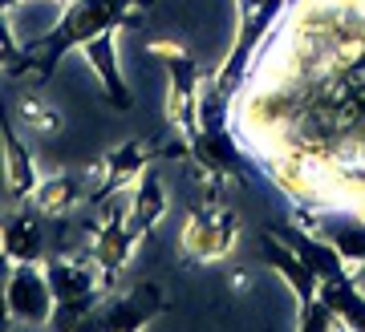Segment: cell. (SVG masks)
<instances>
[{
	"label": "cell",
	"instance_id": "1",
	"mask_svg": "<svg viewBox=\"0 0 365 332\" xmlns=\"http://www.w3.org/2000/svg\"><path fill=\"white\" fill-rule=\"evenodd\" d=\"M4 308H9V320L29 324V328L53 320L57 296L49 288V271L41 268V259L9 264V271H4Z\"/></svg>",
	"mask_w": 365,
	"mask_h": 332
},
{
	"label": "cell",
	"instance_id": "2",
	"mask_svg": "<svg viewBox=\"0 0 365 332\" xmlns=\"http://www.w3.org/2000/svg\"><path fill=\"white\" fill-rule=\"evenodd\" d=\"M235 243V219L227 211H195L182 227V247L195 259H220L232 251Z\"/></svg>",
	"mask_w": 365,
	"mask_h": 332
},
{
	"label": "cell",
	"instance_id": "3",
	"mask_svg": "<svg viewBox=\"0 0 365 332\" xmlns=\"http://www.w3.org/2000/svg\"><path fill=\"white\" fill-rule=\"evenodd\" d=\"M81 57L90 61V69L98 73V81H102L106 90H110V98H114V105H130V93H126V81H122V69H118V45H114V28H106V33H98V37H90L86 45H81Z\"/></svg>",
	"mask_w": 365,
	"mask_h": 332
},
{
	"label": "cell",
	"instance_id": "4",
	"mask_svg": "<svg viewBox=\"0 0 365 332\" xmlns=\"http://www.w3.org/2000/svg\"><path fill=\"white\" fill-rule=\"evenodd\" d=\"M163 215H167V194H163V187H158L155 175H146V179L130 191V215H126V227H130L134 235H146V231L158 227V219Z\"/></svg>",
	"mask_w": 365,
	"mask_h": 332
},
{
	"label": "cell",
	"instance_id": "5",
	"mask_svg": "<svg viewBox=\"0 0 365 332\" xmlns=\"http://www.w3.org/2000/svg\"><path fill=\"white\" fill-rule=\"evenodd\" d=\"M45 271H49V288H53V296H57V304H69V300H81V296L98 292L93 268H86V264H73V259H49Z\"/></svg>",
	"mask_w": 365,
	"mask_h": 332
},
{
	"label": "cell",
	"instance_id": "6",
	"mask_svg": "<svg viewBox=\"0 0 365 332\" xmlns=\"http://www.w3.org/2000/svg\"><path fill=\"white\" fill-rule=\"evenodd\" d=\"M4 231H9V259L13 264H21V259H41V251H45L41 215H16Z\"/></svg>",
	"mask_w": 365,
	"mask_h": 332
},
{
	"label": "cell",
	"instance_id": "7",
	"mask_svg": "<svg viewBox=\"0 0 365 332\" xmlns=\"http://www.w3.org/2000/svg\"><path fill=\"white\" fill-rule=\"evenodd\" d=\"M81 199V187L73 179H49V182H37L33 191V203H37V215H49V219H61L69 215Z\"/></svg>",
	"mask_w": 365,
	"mask_h": 332
},
{
	"label": "cell",
	"instance_id": "8",
	"mask_svg": "<svg viewBox=\"0 0 365 332\" xmlns=\"http://www.w3.org/2000/svg\"><path fill=\"white\" fill-rule=\"evenodd\" d=\"M16 118H21V126L33 130V134H57V130H61V114H57L45 98H37V93H21V98H16Z\"/></svg>",
	"mask_w": 365,
	"mask_h": 332
},
{
	"label": "cell",
	"instance_id": "9",
	"mask_svg": "<svg viewBox=\"0 0 365 332\" xmlns=\"http://www.w3.org/2000/svg\"><path fill=\"white\" fill-rule=\"evenodd\" d=\"M106 162H110V179H114V182H126V179H134V175L143 170L146 150L138 146V142H126V146H122V150H114Z\"/></svg>",
	"mask_w": 365,
	"mask_h": 332
},
{
	"label": "cell",
	"instance_id": "10",
	"mask_svg": "<svg viewBox=\"0 0 365 332\" xmlns=\"http://www.w3.org/2000/svg\"><path fill=\"white\" fill-rule=\"evenodd\" d=\"M110 324L114 328H134V324H143L146 320V308H143V292H134V296H126V300H118L114 308H110Z\"/></svg>",
	"mask_w": 365,
	"mask_h": 332
},
{
	"label": "cell",
	"instance_id": "11",
	"mask_svg": "<svg viewBox=\"0 0 365 332\" xmlns=\"http://www.w3.org/2000/svg\"><path fill=\"white\" fill-rule=\"evenodd\" d=\"M21 57H25V45L16 41L13 25H9V16L0 13V69H13Z\"/></svg>",
	"mask_w": 365,
	"mask_h": 332
},
{
	"label": "cell",
	"instance_id": "12",
	"mask_svg": "<svg viewBox=\"0 0 365 332\" xmlns=\"http://www.w3.org/2000/svg\"><path fill=\"white\" fill-rule=\"evenodd\" d=\"M349 280H353V288H357V292L365 296V259H361V264H357V268L349 271Z\"/></svg>",
	"mask_w": 365,
	"mask_h": 332
},
{
	"label": "cell",
	"instance_id": "13",
	"mask_svg": "<svg viewBox=\"0 0 365 332\" xmlns=\"http://www.w3.org/2000/svg\"><path fill=\"white\" fill-rule=\"evenodd\" d=\"M232 288H235V292H248V288H252V276H248V271H235V276H232Z\"/></svg>",
	"mask_w": 365,
	"mask_h": 332
},
{
	"label": "cell",
	"instance_id": "14",
	"mask_svg": "<svg viewBox=\"0 0 365 332\" xmlns=\"http://www.w3.org/2000/svg\"><path fill=\"white\" fill-rule=\"evenodd\" d=\"M13 4H21V0H0V13H9Z\"/></svg>",
	"mask_w": 365,
	"mask_h": 332
}]
</instances>
